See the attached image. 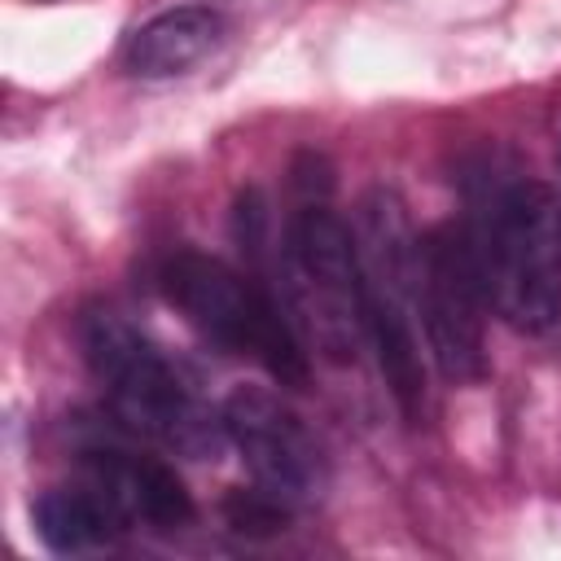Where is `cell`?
I'll return each mask as SVG.
<instances>
[{
  "instance_id": "9c48e42d",
  "label": "cell",
  "mask_w": 561,
  "mask_h": 561,
  "mask_svg": "<svg viewBox=\"0 0 561 561\" xmlns=\"http://www.w3.org/2000/svg\"><path fill=\"white\" fill-rule=\"evenodd\" d=\"M224 39V18L206 4H175L140 22L123 44V70L136 79H175L210 57Z\"/></svg>"
},
{
  "instance_id": "3957f363",
  "label": "cell",
  "mask_w": 561,
  "mask_h": 561,
  "mask_svg": "<svg viewBox=\"0 0 561 561\" xmlns=\"http://www.w3.org/2000/svg\"><path fill=\"white\" fill-rule=\"evenodd\" d=\"M158 289L215 351L259 364L276 386H307V346L280 302V289L267 280L184 245L162 259Z\"/></svg>"
},
{
  "instance_id": "8992f818",
  "label": "cell",
  "mask_w": 561,
  "mask_h": 561,
  "mask_svg": "<svg viewBox=\"0 0 561 561\" xmlns=\"http://www.w3.org/2000/svg\"><path fill=\"white\" fill-rule=\"evenodd\" d=\"M486 289L465 224H434L416 254V320L443 381L469 386L486 373Z\"/></svg>"
},
{
  "instance_id": "6da1fadb",
  "label": "cell",
  "mask_w": 561,
  "mask_h": 561,
  "mask_svg": "<svg viewBox=\"0 0 561 561\" xmlns=\"http://www.w3.org/2000/svg\"><path fill=\"white\" fill-rule=\"evenodd\" d=\"M465 237L491 311L517 333L561 320V197L491 153L465 175Z\"/></svg>"
},
{
  "instance_id": "8fae6325",
  "label": "cell",
  "mask_w": 561,
  "mask_h": 561,
  "mask_svg": "<svg viewBox=\"0 0 561 561\" xmlns=\"http://www.w3.org/2000/svg\"><path fill=\"white\" fill-rule=\"evenodd\" d=\"M557 162H561V153H557Z\"/></svg>"
},
{
  "instance_id": "277c9868",
  "label": "cell",
  "mask_w": 561,
  "mask_h": 561,
  "mask_svg": "<svg viewBox=\"0 0 561 561\" xmlns=\"http://www.w3.org/2000/svg\"><path fill=\"white\" fill-rule=\"evenodd\" d=\"M355 245L364 272V324L377 373L408 421L425 416L430 386L421 359L416 320V254L421 232L412 228L403 202L390 188H373L355 210Z\"/></svg>"
},
{
  "instance_id": "ba28073f",
  "label": "cell",
  "mask_w": 561,
  "mask_h": 561,
  "mask_svg": "<svg viewBox=\"0 0 561 561\" xmlns=\"http://www.w3.org/2000/svg\"><path fill=\"white\" fill-rule=\"evenodd\" d=\"M79 478L92 482L131 530H184L193 522V495L184 478L162 460L123 443H88L79 451Z\"/></svg>"
},
{
  "instance_id": "5b68a950",
  "label": "cell",
  "mask_w": 561,
  "mask_h": 561,
  "mask_svg": "<svg viewBox=\"0 0 561 561\" xmlns=\"http://www.w3.org/2000/svg\"><path fill=\"white\" fill-rule=\"evenodd\" d=\"M276 263L280 302L302 346L329 364H355L368 351L355 228L329 202H302L285 224Z\"/></svg>"
},
{
  "instance_id": "7a4b0ae2",
  "label": "cell",
  "mask_w": 561,
  "mask_h": 561,
  "mask_svg": "<svg viewBox=\"0 0 561 561\" xmlns=\"http://www.w3.org/2000/svg\"><path fill=\"white\" fill-rule=\"evenodd\" d=\"M79 351L96 377L110 416L175 456L215 460L228 443L219 408H210L180 364L123 311L92 307L79 320Z\"/></svg>"
},
{
  "instance_id": "30bf717a",
  "label": "cell",
  "mask_w": 561,
  "mask_h": 561,
  "mask_svg": "<svg viewBox=\"0 0 561 561\" xmlns=\"http://www.w3.org/2000/svg\"><path fill=\"white\" fill-rule=\"evenodd\" d=\"M35 535L44 539V548L53 552H96L118 543L131 526L114 513V504L92 486V482H70V486H48L35 508H31Z\"/></svg>"
},
{
  "instance_id": "52a82bcc",
  "label": "cell",
  "mask_w": 561,
  "mask_h": 561,
  "mask_svg": "<svg viewBox=\"0 0 561 561\" xmlns=\"http://www.w3.org/2000/svg\"><path fill=\"white\" fill-rule=\"evenodd\" d=\"M219 416H224L228 447H237L254 491L285 504L289 513L324 495L329 486L324 443L280 394L263 386H237L219 403Z\"/></svg>"
}]
</instances>
